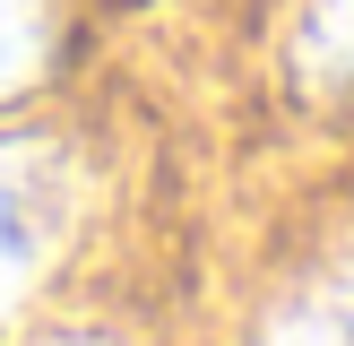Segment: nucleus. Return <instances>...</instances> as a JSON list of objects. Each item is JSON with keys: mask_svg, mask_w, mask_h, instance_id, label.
Returning a JSON list of instances; mask_svg holds the SVG:
<instances>
[{"mask_svg": "<svg viewBox=\"0 0 354 346\" xmlns=\"http://www.w3.org/2000/svg\"><path fill=\"white\" fill-rule=\"evenodd\" d=\"M259 346H354V303L320 277V286H311V294H294L286 311H268Z\"/></svg>", "mask_w": 354, "mask_h": 346, "instance_id": "7ed1b4c3", "label": "nucleus"}, {"mask_svg": "<svg viewBox=\"0 0 354 346\" xmlns=\"http://www.w3.org/2000/svg\"><path fill=\"white\" fill-rule=\"evenodd\" d=\"M69 199H78V182H69L61 147H35V138L0 147V320L52 268V251L69 234Z\"/></svg>", "mask_w": 354, "mask_h": 346, "instance_id": "f257e3e1", "label": "nucleus"}, {"mask_svg": "<svg viewBox=\"0 0 354 346\" xmlns=\"http://www.w3.org/2000/svg\"><path fill=\"white\" fill-rule=\"evenodd\" d=\"M44 44H52L44 0H0V95H17L44 69Z\"/></svg>", "mask_w": 354, "mask_h": 346, "instance_id": "20e7f679", "label": "nucleus"}, {"mask_svg": "<svg viewBox=\"0 0 354 346\" xmlns=\"http://www.w3.org/2000/svg\"><path fill=\"white\" fill-rule=\"evenodd\" d=\"M294 78L320 86V95L354 86V0H303V17H294Z\"/></svg>", "mask_w": 354, "mask_h": 346, "instance_id": "f03ea898", "label": "nucleus"}]
</instances>
